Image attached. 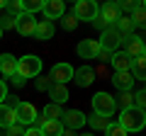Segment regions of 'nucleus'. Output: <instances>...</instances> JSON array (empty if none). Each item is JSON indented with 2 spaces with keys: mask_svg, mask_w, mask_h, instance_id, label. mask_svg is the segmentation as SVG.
Masks as SVG:
<instances>
[{
  "mask_svg": "<svg viewBox=\"0 0 146 136\" xmlns=\"http://www.w3.org/2000/svg\"><path fill=\"white\" fill-rule=\"evenodd\" d=\"M49 83H51L49 78H39V75H36V88H39V90H46Z\"/></svg>",
  "mask_w": 146,
  "mask_h": 136,
  "instance_id": "36",
  "label": "nucleus"
},
{
  "mask_svg": "<svg viewBox=\"0 0 146 136\" xmlns=\"http://www.w3.org/2000/svg\"><path fill=\"white\" fill-rule=\"evenodd\" d=\"M110 63H112V68H115V73H127V71L131 68V58L127 56L124 51H115Z\"/></svg>",
  "mask_w": 146,
  "mask_h": 136,
  "instance_id": "15",
  "label": "nucleus"
},
{
  "mask_svg": "<svg viewBox=\"0 0 146 136\" xmlns=\"http://www.w3.org/2000/svg\"><path fill=\"white\" fill-rule=\"evenodd\" d=\"M7 10L12 12V15H22V0H10V3H7Z\"/></svg>",
  "mask_w": 146,
  "mask_h": 136,
  "instance_id": "33",
  "label": "nucleus"
},
{
  "mask_svg": "<svg viewBox=\"0 0 146 136\" xmlns=\"http://www.w3.org/2000/svg\"><path fill=\"white\" fill-rule=\"evenodd\" d=\"M98 15L102 17V20L107 22L110 27H115L117 20L122 17V12H119V5H117V3H107V5H102V7L98 10Z\"/></svg>",
  "mask_w": 146,
  "mask_h": 136,
  "instance_id": "13",
  "label": "nucleus"
},
{
  "mask_svg": "<svg viewBox=\"0 0 146 136\" xmlns=\"http://www.w3.org/2000/svg\"><path fill=\"white\" fill-rule=\"evenodd\" d=\"M12 124H17V114H15V107L12 105H0V126L3 129H10Z\"/></svg>",
  "mask_w": 146,
  "mask_h": 136,
  "instance_id": "17",
  "label": "nucleus"
},
{
  "mask_svg": "<svg viewBox=\"0 0 146 136\" xmlns=\"http://www.w3.org/2000/svg\"><path fill=\"white\" fill-rule=\"evenodd\" d=\"M61 124H66L71 131H76V129H80V126L88 124V117H85L80 110H68V112H63Z\"/></svg>",
  "mask_w": 146,
  "mask_h": 136,
  "instance_id": "8",
  "label": "nucleus"
},
{
  "mask_svg": "<svg viewBox=\"0 0 146 136\" xmlns=\"http://www.w3.org/2000/svg\"><path fill=\"white\" fill-rule=\"evenodd\" d=\"M15 114H17V124H34L39 112H36V107L32 102H17Z\"/></svg>",
  "mask_w": 146,
  "mask_h": 136,
  "instance_id": "6",
  "label": "nucleus"
},
{
  "mask_svg": "<svg viewBox=\"0 0 146 136\" xmlns=\"http://www.w3.org/2000/svg\"><path fill=\"white\" fill-rule=\"evenodd\" d=\"M98 58H100V61H105V63H110V61H112V51H105V49H100Z\"/></svg>",
  "mask_w": 146,
  "mask_h": 136,
  "instance_id": "35",
  "label": "nucleus"
},
{
  "mask_svg": "<svg viewBox=\"0 0 146 136\" xmlns=\"http://www.w3.org/2000/svg\"><path fill=\"white\" fill-rule=\"evenodd\" d=\"M39 131H42V136H61L63 134V124L61 121H44V126Z\"/></svg>",
  "mask_w": 146,
  "mask_h": 136,
  "instance_id": "22",
  "label": "nucleus"
},
{
  "mask_svg": "<svg viewBox=\"0 0 146 136\" xmlns=\"http://www.w3.org/2000/svg\"><path fill=\"white\" fill-rule=\"evenodd\" d=\"M44 7L42 0H25L22 3V12H27V15H34V12H39Z\"/></svg>",
  "mask_w": 146,
  "mask_h": 136,
  "instance_id": "25",
  "label": "nucleus"
},
{
  "mask_svg": "<svg viewBox=\"0 0 146 136\" xmlns=\"http://www.w3.org/2000/svg\"><path fill=\"white\" fill-rule=\"evenodd\" d=\"M34 37L36 39H51L54 37V22L49 20H39L34 27Z\"/></svg>",
  "mask_w": 146,
  "mask_h": 136,
  "instance_id": "20",
  "label": "nucleus"
},
{
  "mask_svg": "<svg viewBox=\"0 0 146 136\" xmlns=\"http://www.w3.org/2000/svg\"><path fill=\"white\" fill-rule=\"evenodd\" d=\"M5 97H7V85L3 83V80H0V105L5 102Z\"/></svg>",
  "mask_w": 146,
  "mask_h": 136,
  "instance_id": "39",
  "label": "nucleus"
},
{
  "mask_svg": "<svg viewBox=\"0 0 146 136\" xmlns=\"http://www.w3.org/2000/svg\"><path fill=\"white\" fill-rule=\"evenodd\" d=\"M42 12H44V20H61L63 17V12H66V3L63 0H46L44 3V7H42Z\"/></svg>",
  "mask_w": 146,
  "mask_h": 136,
  "instance_id": "9",
  "label": "nucleus"
},
{
  "mask_svg": "<svg viewBox=\"0 0 146 136\" xmlns=\"http://www.w3.org/2000/svg\"><path fill=\"white\" fill-rule=\"evenodd\" d=\"M112 83H115V88H119L122 92H124V90H131L134 78H131L129 71H127V73H115V75H112Z\"/></svg>",
  "mask_w": 146,
  "mask_h": 136,
  "instance_id": "21",
  "label": "nucleus"
},
{
  "mask_svg": "<svg viewBox=\"0 0 146 136\" xmlns=\"http://www.w3.org/2000/svg\"><path fill=\"white\" fill-rule=\"evenodd\" d=\"M34 27H36L34 15H27V12H22V15L15 17V29L20 32L22 37H32V34H34Z\"/></svg>",
  "mask_w": 146,
  "mask_h": 136,
  "instance_id": "10",
  "label": "nucleus"
},
{
  "mask_svg": "<svg viewBox=\"0 0 146 136\" xmlns=\"http://www.w3.org/2000/svg\"><path fill=\"white\" fill-rule=\"evenodd\" d=\"M5 136H25V126H22V124H12L10 129H7Z\"/></svg>",
  "mask_w": 146,
  "mask_h": 136,
  "instance_id": "34",
  "label": "nucleus"
},
{
  "mask_svg": "<svg viewBox=\"0 0 146 136\" xmlns=\"http://www.w3.org/2000/svg\"><path fill=\"white\" fill-rule=\"evenodd\" d=\"M73 80L80 85V88H90L95 80V68L93 66H80L78 71H73Z\"/></svg>",
  "mask_w": 146,
  "mask_h": 136,
  "instance_id": "12",
  "label": "nucleus"
},
{
  "mask_svg": "<svg viewBox=\"0 0 146 136\" xmlns=\"http://www.w3.org/2000/svg\"><path fill=\"white\" fill-rule=\"evenodd\" d=\"M42 73V58L34 56V53H27V56L17 58V75L22 78H36V75Z\"/></svg>",
  "mask_w": 146,
  "mask_h": 136,
  "instance_id": "2",
  "label": "nucleus"
},
{
  "mask_svg": "<svg viewBox=\"0 0 146 136\" xmlns=\"http://www.w3.org/2000/svg\"><path fill=\"white\" fill-rule=\"evenodd\" d=\"M98 42H100V49L112 51V49H117L122 44V34L115 29V27H107V29H102V37H100Z\"/></svg>",
  "mask_w": 146,
  "mask_h": 136,
  "instance_id": "7",
  "label": "nucleus"
},
{
  "mask_svg": "<svg viewBox=\"0 0 146 136\" xmlns=\"http://www.w3.org/2000/svg\"><path fill=\"white\" fill-rule=\"evenodd\" d=\"M10 80H12V85H17V88H22V85H25V83H27V80H25V78H22V75H17V73H15V75H12V78H10Z\"/></svg>",
  "mask_w": 146,
  "mask_h": 136,
  "instance_id": "38",
  "label": "nucleus"
},
{
  "mask_svg": "<svg viewBox=\"0 0 146 136\" xmlns=\"http://www.w3.org/2000/svg\"><path fill=\"white\" fill-rule=\"evenodd\" d=\"M105 136H129V134H127V131L122 129L119 124H115V121H112V124L105 129Z\"/></svg>",
  "mask_w": 146,
  "mask_h": 136,
  "instance_id": "28",
  "label": "nucleus"
},
{
  "mask_svg": "<svg viewBox=\"0 0 146 136\" xmlns=\"http://www.w3.org/2000/svg\"><path fill=\"white\" fill-rule=\"evenodd\" d=\"M0 39H3V29H0Z\"/></svg>",
  "mask_w": 146,
  "mask_h": 136,
  "instance_id": "43",
  "label": "nucleus"
},
{
  "mask_svg": "<svg viewBox=\"0 0 146 136\" xmlns=\"http://www.w3.org/2000/svg\"><path fill=\"white\" fill-rule=\"evenodd\" d=\"M144 105H146V92L144 90H136L134 92V107L136 110H144Z\"/></svg>",
  "mask_w": 146,
  "mask_h": 136,
  "instance_id": "30",
  "label": "nucleus"
},
{
  "mask_svg": "<svg viewBox=\"0 0 146 136\" xmlns=\"http://www.w3.org/2000/svg\"><path fill=\"white\" fill-rule=\"evenodd\" d=\"M117 105H122V110H127V107H134V95L129 92V90H124V92L119 95V100H115Z\"/></svg>",
  "mask_w": 146,
  "mask_h": 136,
  "instance_id": "27",
  "label": "nucleus"
},
{
  "mask_svg": "<svg viewBox=\"0 0 146 136\" xmlns=\"http://www.w3.org/2000/svg\"><path fill=\"white\" fill-rule=\"evenodd\" d=\"M136 5H139V0H124V3H119V12H134Z\"/></svg>",
  "mask_w": 146,
  "mask_h": 136,
  "instance_id": "31",
  "label": "nucleus"
},
{
  "mask_svg": "<svg viewBox=\"0 0 146 136\" xmlns=\"http://www.w3.org/2000/svg\"><path fill=\"white\" fill-rule=\"evenodd\" d=\"M49 97H51V102H56V105H63V102L68 100V88H66V85L51 83V85H49Z\"/></svg>",
  "mask_w": 146,
  "mask_h": 136,
  "instance_id": "18",
  "label": "nucleus"
},
{
  "mask_svg": "<svg viewBox=\"0 0 146 136\" xmlns=\"http://www.w3.org/2000/svg\"><path fill=\"white\" fill-rule=\"evenodd\" d=\"M42 117H44L46 121H61V117H63V107L56 105V102H49V105L42 110Z\"/></svg>",
  "mask_w": 146,
  "mask_h": 136,
  "instance_id": "19",
  "label": "nucleus"
},
{
  "mask_svg": "<svg viewBox=\"0 0 146 136\" xmlns=\"http://www.w3.org/2000/svg\"><path fill=\"white\" fill-rule=\"evenodd\" d=\"M25 136H42V131L36 126H29V129H25Z\"/></svg>",
  "mask_w": 146,
  "mask_h": 136,
  "instance_id": "40",
  "label": "nucleus"
},
{
  "mask_svg": "<svg viewBox=\"0 0 146 136\" xmlns=\"http://www.w3.org/2000/svg\"><path fill=\"white\" fill-rule=\"evenodd\" d=\"M0 73L7 75V78H12L17 73V58L12 53H0Z\"/></svg>",
  "mask_w": 146,
  "mask_h": 136,
  "instance_id": "16",
  "label": "nucleus"
},
{
  "mask_svg": "<svg viewBox=\"0 0 146 136\" xmlns=\"http://www.w3.org/2000/svg\"><path fill=\"white\" fill-rule=\"evenodd\" d=\"M90 126H93V131H105L110 124H112V117H102V114H95V117H90Z\"/></svg>",
  "mask_w": 146,
  "mask_h": 136,
  "instance_id": "23",
  "label": "nucleus"
},
{
  "mask_svg": "<svg viewBox=\"0 0 146 136\" xmlns=\"http://www.w3.org/2000/svg\"><path fill=\"white\" fill-rule=\"evenodd\" d=\"M131 27H134V22H131V17H119L117 20V24H115V29L122 34V39H124V34H129L131 32Z\"/></svg>",
  "mask_w": 146,
  "mask_h": 136,
  "instance_id": "24",
  "label": "nucleus"
},
{
  "mask_svg": "<svg viewBox=\"0 0 146 136\" xmlns=\"http://www.w3.org/2000/svg\"><path fill=\"white\" fill-rule=\"evenodd\" d=\"M0 29H15V15H5L0 20Z\"/></svg>",
  "mask_w": 146,
  "mask_h": 136,
  "instance_id": "32",
  "label": "nucleus"
},
{
  "mask_svg": "<svg viewBox=\"0 0 146 136\" xmlns=\"http://www.w3.org/2000/svg\"><path fill=\"white\" fill-rule=\"evenodd\" d=\"M61 136H76V131H71V129H63V134Z\"/></svg>",
  "mask_w": 146,
  "mask_h": 136,
  "instance_id": "41",
  "label": "nucleus"
},
{
  "mask_svg": "<svg viewBox=\"0 0 146 136\" xmlns=\"http://www.w3.org/2000/svg\"><path fill=\"white\" fill-rule=\"evenodd\" d=\"M78 56L80 58H98V53H100V42L98 39H83V42L78 44Z\"/></svg>",
  "mask_w": 146,
  "mask_h": 136,
  "instance_id": "11",
  "label": "nucleus"
},
{
  "mask_svg": "<svg viewBox=\"0 0 146 136\" xmlns=\"http://www.w3.org/2000/svg\"><path fill=\"white\" fill-rule=\"evenodd\" d=\"M93 24H95V27H100V29H107V27H110V24H107V22H105L102 17H100V15L95 17V20H93Z\"/></svg>",
  "mask_w": 146,
  "mask_h": 136,
  "instance_id": "37",
  "label": "nucleus"
},
{
  "mask_svg": "<svg viewBox=\"0 0 146 136\" xmlns=\"http://www.w3.org/2000/svg\"><path fill=\"white\" fill-rule=\"evenodd\" d=\"M61 24H63V29H76V27H78V20H76L73 15H63Z\"/></svg>",
  "mask_w": 146,
  "mask_h": 136,
  "instance_id": "29",
  "label": "nucleus"
},
{
  "mask_svg": "<svg viewBox=\"0 0 146 136\" xmlns=\"http://www.w3.org/2000/svg\"><path fill=\"white\" fill-rule=\"evenodd\" d=\"M98 10H100V5L95 3V0H78L76 5H73V12L71 15L76 17V20H83V22H93L95 17H98Z\"/></svg>",
  "mask_w": 146,
  "mask_h": 136,
  "instance_id": "4",
  "label": "nucleus"
},
{
  "mask_svg": "<svg viewBox=\"0 0 146 136\" xmlns=\"http://www.w3.org/2000/svg\"><path fill=\"white\" fill-rule=\"evenodd\" d=\"M117 124H119L127 134H131V131H141V129L146 126V114H144V110L127 107V110H122L119 121H117Z\"/></svg>",
  "mask_w": 146,
  "mask_h": 136,
  "instance_id": "1",
  "label": "nucleus"
},
{
  "mask_svg": "<svg viewBox=\"0 0 146 136\" xmlns=\"http://www.w3.org/2000/svg\"><path fill=\"white\" fill-rule=\"evenodd\" d=\"M49 80L56 85H66L68 80H73V68L68 63H54L51 73H49Z\"/></svg>",
  "mask_w": 146,
  "mask_h": 136,
  "instance_id": "5",
  "label": "nucleus"
},
{
  "mask_svg": "<svg viewBox=\"0 0 146 136\" xmlns=\"http://www.w3.org/2000/svg\"><path fill=\"white\" fill-rule=\"evenodd\" d=\"M144 51H146V46H144V39H141V37H127V49H124V53H127L129 58L144 56Z\"/></svg>",
  "mask_w": 146,
  "mask_h": 136,
  "instance_id": "14",
  "label": "nucleus"
},
{
  "mask_svg": "<svg viewBox=\"0 0 146 136\" xmlns=\"http://www.w3.org/2000/svg\"><path fill=\"white\" fill-rule=\"evenodd\" d=\"M131 22H134V24H139V27H144V22H146V12H144V3H139V5H136V10L131 12Z\"/></svg>",
  "mask_w": 146,
  "mask_h": 136,
  "instance_id": "26",
  "label": "nucleus"
},
{
  "mask_svg": "<svg viewBox=\"0 0 146 136\" xmlns=\"http://www.w3.org/2000/svg\"><path fill=\"white\" fill-rule=\"evenodd\" d=\"M80 136H93V134H80Z\"/></svg>",
  "mask_w": 146,
  "mask_h": 136,
  "instance_id": "42",
  "label": "nucleus"
},
{
  "mask_svg": "<svg viewBox=\"0 0 146 136\" xmlns=\"http://www.w3.org/2000/svg\"><path fill=\"white\" fill-rule=\"evenodd\" d=\"M117 110V102L110 92H95L93 95V112L95 114H102V117H112Z\"/></svg>",
  "mask_w": 146,
  "mask_h": 136,
  "instance_id": "3",
  "label": "nucleus"
}]
</instances>
